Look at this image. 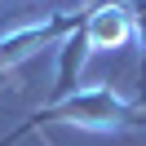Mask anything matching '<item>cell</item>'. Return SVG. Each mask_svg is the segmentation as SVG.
<instances>
[{"mask_svg": "<svg viewBox=\"0 0 146 146\" xmlns=\"http://www.w3.org/2000/svg\"><path fill=\"white\" fill-rule=\"evenodd\" d=\"M44 124H80L93 133H146V102L119 98L111 84H89V89H75L71 98H62L58 106L31 111L13 133L0 137V146H18L22 137H31Z\"/></svg>", "mask_w": 146, "mask_h": 146, "instance_id": "obj_1", "label": "cell"}, {"mask_svg": "<svg viewBox=\"0 0 146 146\" xmlns=\"http://www.w3.org/2000/svg\"><path fill=\"white\" fill-rule=\"evenodd\" d=\"M80 22H84V9H62V13H53V18H44V22H31V27L5 36V40H0V80H5L18 62H27L36 49L62 44V40L80 27Z\"/></svg>", "mask_w": 146, "mask_h": 146, "instance_id": "obj_2", "label": "cell"}, {"mask_svg": "<svg viewBox=\"0 0 146 146\" xmlns=\"http://www.w3.org/2000/svg\"><path fill=\"white\" fill-rule=\"evenodd\" d=\"M137 31H133V9L119 5V0H98L84 9V40L89 49H119L128 44Z\"/></svg>", "mask_w": 146, "mask_h": 146, "instance_id": "obj_3", "label": "cell"}, {"mask_svg": "<svg viewBox=\"0 0 146 146\" xmlns=\"http://www.w3.org/2000/svg\"><path fill=\"white\" fill-rule=\"evenodd\" d=\"M84 58H89V40H84V22H80V27L58 44V75H53V89H49V102H44V106H58L62 98L75 93V75H80Z\"/></svg>", "mask_w": 146, "mask_h": 146, "instance_id": "obj_4", "label": "cell"}, {"mask_svg": "<svg viewBox=\"0 0 146 146\" xmlns=\"http://www.w3.org/2000/svg\"><path fill=\"white\" fill-rule=\"evenodd\" d=\"M133 31H137V44H142V66H137V75H142V98H146V0H133Z\"/></svg>", "mask_w": 146, "mask_h": 146, "instance_id": "obj_5", "label": "cell"}]
</instances>
